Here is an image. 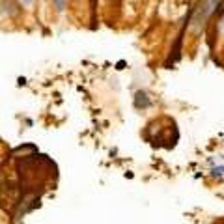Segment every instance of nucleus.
Returning a JSON list of instances; mask_svg holds the SVG:
<instances>
[{"label":"nucleus","instance_id":"20e7f679","mask_svg":"<svg viewBox=\"0 0 224 224\" xmlns=\"http://www.w3.org/2000/svg\"><path fill=\"white\" fill-rule=\"evenodd\" d=\"M218 30H220V34L224 35V19H222V21H220V24H218Z\"/></svg>","mask_w":224,"mask_h":224},{"label":"nucleus","instance_id":"7ed1b4c3","mask_svg":"<svg viewBox=\"0 0 224 224\" xmlns=\"http://www.w3.org/2000/svg\"><path fill=\"white\" fill-rule=\"evenodd\" d=\"M224 174V166H218V168H213V176H222Z\"/></svg>","mask_w":224,"mask_h":224},{"label":"nucleus","instance_id":"f03ea898","mask_svg":"<svg viewBox=\"0 0 224 224\" xmlns=\"http://www.w3.org/2000/svg\"><path fill=\"white\" fill-rule=\"evenodd\" d=\"M54 6H56L58 11H62V9L65 8V0H54Z\"/></svg>","mask_w":224,"mask_h":224},{"label":"nucleus","instance_id":"39448f33","mask_svg":"<svg viewBox=\"0 0 224 224\" xmlns=\"http://www.w3.org/2000/svg\"><path fill=\"white\" fill-rule=\"evenodd\" d=\"M24 4H32V0H24Z\"/></svg>","mask_w":224,"mask_h":224},{"label":"nucleus","instance_id":"f257e3e1","mask_svg":"<svg viewBox=\"0 0 224 224\" xmlns=\"http://www.w3.org/2000/svg\"><path fill=\"white\" fill-rule=\"evenodd\" d=\"M217 4H218V0H202V2H200V6H198V13H196L194 23L206 21V19L209 17V15H211L213 11H215Z\"/></svg>","mask_w":224,"mask_h":224}]
</instances>
